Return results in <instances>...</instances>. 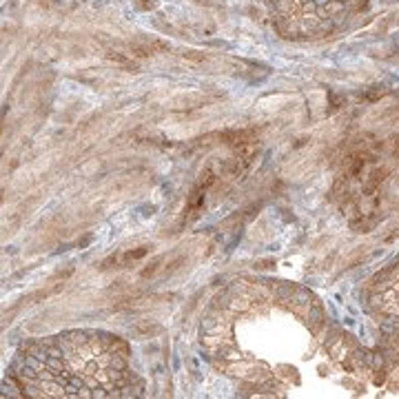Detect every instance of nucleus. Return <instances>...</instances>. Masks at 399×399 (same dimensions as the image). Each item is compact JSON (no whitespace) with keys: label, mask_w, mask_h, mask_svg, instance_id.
Segmentation results:
<instances>
[{"label":"nucleus","mask_w":399,"mask_h":399,"mask_svg":"<svg viewBox=\"0 0 399 399\" xmlns=\"http://www.w3.org/2000/svg\"><path fill=\"white\" fill-rule=\"evenodd\" d=\"M147 253H149V246H140V248H136V251H126V253H124V257H122V262H131V259H140V257H145Z\"/></svg>","instance_id":"nucleus-3"},{"label":"nucleus","mask_w":399,"mask_h":399,"mask_svg":"<svg viewBox=\"0 0 399 399\" xmlns=\"http://www.w3.org/2000/svg\"><path fill=\"white\" fill-rule=\"evenodd\" d=\"M184 58L186 60H193V62H204L206 60V56L200 51H184Z\"/></svg>","instance_id":"nucleus-6"},{"label":"nucleus","mask_w":399,"mask_h":399,"mask_svg":"<svg viewBox=\"0 0 399 399\" xmlns=\"http://www.w3.org/2000/svg\"><path fill=\"white\" fill-rule=\"evenodd\" d=\"M106 58H109L111 62H118V65H122L124 69H133V71H138V65L131 60L129 56H124V53H118V51H109L106 53Z\"/></svg>","instance_id":"nucleus-1"},{"label":"nucleus","mask_w":399,"mask_h":399,"mask_svg":"<svg viewBox=\"0 0 399 399\" xmlns=\"http://www.w3.org/2000/svg\"><path fill=\"white\" fill-rule=\"evenodd\" d=\"M133 5L140 9H156V3L153 0H133Z\"/></svg>","instance_id":"nucleus-7"},{"label":"nucleus","mask_w":399,"mask_h":399,"mask_svg":"<svg viewBox=\"0 0 399 399\" xmlns=\"http://www.w3.org/2000/svg\"><path fill=\"white\" fill-rule=\"evenodd\" d=\"M308 324H311L313 331H317V328L322 326V311H319V308H315V311L308 315Z\"/></svg>","instance_id":"nucleus-5"},{"label":"nucleus","mask_w":399,"mask_h":399,"mask_svg":"<svg viewBox=\"0 0 399 399\" xmlns=\"http://www.w3.org/2000/svg\"><path fill=\"white\" fill-rule=\"evenodd\" d=\"M213 182H215V175H213V171H209V169H206V171L200 175V182H198V186H200V189H204V191H206V189H209V186H211Z\"/></svg>","instance_id":"nucleus-4"},{"label":"nucleus","mask_w":399,"mask_h":399,"mask_svg":"<svg viewBox=\"0 0 399 399\" xmlns=\"http://www.w3.org/2000/svg\"><path fill=\"white\" fill-rule=\"evenodd\" d=\"M131 53L138 58H149L153 53V47L151 45H131Z\"/></svg>","instance_id":"nucleus-2"}]
</instances>
